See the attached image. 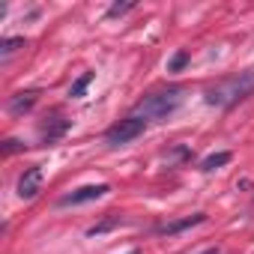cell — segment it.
Segmentation results:
<instances>
[{"instance_id": "7c38bea8", "label": "cell", "mask_w": 254, "mask_h": 254, "mask_svg": "<svg viewBox=\"0 0 254 254\" xmlns=\"http://www.w3.org/2000/svg\"><path fill=\"white\" fill-rule=\"evenodd\" d=\"M93 78H96V72H84V75H81V78H78V81L72 84L69 96H72V99H81V96H84V90L90 87V81H93Z\"/></svg>"}, {"instance_id": "5bb4252c", "label": "cell", "mask_w": 254, "mask_h": 254, "mask_svg": "<svg viewBox=\"0 0 254 254\" xmlns=\"http://www.w3.org/2000/svg\"><path fill=\"white\" fill-rule=\"evenodd\" d=\"M186 63H189V51H180V54H174V60H171L168 72H180V69H183Z\"/></svg>"}, {"instance_id": "4fadbf2b", "label": "cell", "mask_w": 254, "mask_h": 254, "mask_svg": "<svg viewBox=\"0 0 254 254\" xmlns=\"http://www.w3.org/2000/svg\"><path fill=\"white\" fill-rule=\"evenodd\" d=\"M132 9H135V3H114L108 9V18H123L126 12H132Z\"/></svg>"}, {"instance_id": "6da1fadb", "label": "cell", "mask_w": 254, "mask_h": 254, "mask_svg": "<svg viewBox=\"0 0 254 254\" xmlns=\"http://www.w3.org/2000/svg\"><path fill=\"white\" fill-rule=\"evenodd\" d=\"M251 93H254V72H239V75L215 81L206 90V102L215 108H233L236 102H242Z\"/></svg>"}, {"instance_id": "277c9868", "label": "cell", "mask_w": 254, "mask_h": 254, "mask_svg": "<svg viewBox=\"0 0 254 254\" xmlns=\"http://www.w3.org/2000/svg\"><path fill=\"white\" fill-rule=\"evenodd\" d=\"M111 191V186L108 183H96V186H81V189H75V191H69V194H63L57 203L60 206H81V203H90V200H99V197H105Z\"/></svg>"}, {"instance_id": "9a60e30c", "label": "cell", "mask_w": 254, "mask_h": 254, "mask_svg": "<svg viewBox=\"0 0 254 254\" xmlns=\"http://www.w3.org/2000/svg\"><path fill=\"white\" fill-rule=\"evenodd\" d=\"M24 150V144L21 141H15V138H9L6 144H3V156H12V153H21Z\"/></svg>"}, {"instance_id": "7a4b0ae2", "label": "cell", "mask_w": 254, "mask_h": 254, "mask_svg": "<svg viewBox=\"0 0 254 254\" xmlns=\"http://www.w3.org/2000/svg\"><path fill=\"white\" fill-rule=\"evenodd\" d=\"M180 105H183V90H180V87H171V90H159V93L144 96V99L135 105V114L144 117V120L162 123V120H168L171 114H177Z\"/></svg>"}, {"instance_id": "52a82bcc", "label": "cell", "mask_w": 254, "mask_h": 254, "mask_svg": "<svg viewBox=\"0 0 254 254\" xmlns=\"http://www.w3.org/2000/svg\"><path fill=\"white\" fill-rule=\"evenodd\" d=\"M200 221H206V215H203V212H194V215H186V218H180V221L159 224L156 233H162V236H174V233H180V230H186V227H194V224H200Z\"/></svg>"}, {"instance_id": "30bf717a", "label": "cell", "mask_w": 254, "mask_h": 254, "mask_svg": "<svg viewBox=\"0 0 254 254\" xmlns=\"http://www.w3.org/2000/svg\"><path fill=\"white\" fill-rule=\"evenodd\" d=\"M230 159H233V156H230L227 150H221V153H212V156H206V159L200 162V171H206V174H209V171H218V168H224Z\"/></svg>"}, {"instance_id": "ba28073f", "label": "cell", "mask_w": 254, "mask_h": 254, "mask_svg": "<svg viewBox=\"0 0 254 254\" xmlns=\"http://www.w3.org/2000/svg\"><path fill=\"white\" fill-rule=\"evenodd\" d=\"M66 132H69V120H63V117H51V120L42 126V141H45V144H54V141H60Z\"/></svg>"}, {"instance_id": "8992f818", "label": "cell", "mask_w": 254, "mask_h": 254, "mask_svg": "<svg viewBox=\"0 0 254 254\" xmlns=\"http://www.w3.org/2000/svg\"><path fill=\"white\" fill-rule=\"evenodd\" d=\"M36 102H39V93H36V90H24V93H15V96L9 99V105H6V108H9V114H12V117H24L27 111H33V105H36Z\"/></svg>"}, {"instance_id": "8fae6325", "label": "cell", "mask_w": 254, "mask_h": 254, "mask_svg": "<svg viewBox=\"0 0 254 254\" xmlns=\"http://www.w3.org/2000/svg\"><path fill=\"white\" fill-rule=\"evenodd\" d=\"M24 48V36H9V39H3L0 42V60H9L12 54H18Z\"/></svg>"}, {"instance_id": "5b68a950", "label": "cell", "mask_w": 254, "mask_h": 254, "mask_svg": "<svg viewBox=\"0 0 254 254\" xmlns=\"http://www.w3.org/2000/svg\"><path fill=\"white\" fill-rule=\"evenodd\" d=\"M42 180H45V174H42L39 165L27 168V171L21 174V180H18V197H21V200H33V197L42 191Z\"/></svg>"}, {"instance_id": "3957f363", "label": "cell", "mask_w": 254, "mask_h": 254, "mask_svg": "<svg viewBox=\"0 0 254 254\" xmlns=\"http://www.w3.org/2000/svg\"><path fill=\"white\" fill-rule=\"evenodd\" d=\"M147 132V120L138 117V114H129V117H123L120 123H114L111 129L105 132V144L108 147H126V144H132L135 138H141Z\"/></svg>"}, {"instance_id": "9c48e42d", "label": "cell", "mask_w": 254, "mask_h": 254, "mask_svg": "<svg viewBox=\"0 0 254 254\" xmlns=\"http://www.w3.org/2000/svg\"><path fill=\"white\" fill-rule=\"evenodd\" d=\"M120 224H123V218H120L117 212H105V218L96 221L87 233H90V236H99V233H108V230H114V227H120Z\"/></svg>"}, {"instance_id": "e0dca14e", "label": "cell", "mask_w": 254, "mask_h": 254, "mask_svg": "<svg viewBox=\"0 0 254 254\" xmlns=\"http://www.w3.org/2000/svg\"><path fill=\"white\" fill-rule=\"evenodd\" d=\"M129 254H141V251H129Z\"/></svg>"}, {"instance_id": "2e32d148", "label": "cell", "mask_w": 254, "mask_h": 254, "mask_svg": "<svg viewBox=\"0 0 254 254\" xmlns=\"http://www.w3.org/2000/svg\"><path fill=\"white\" fill-rule=\"evenodd\" d=\"M203 254H218V248H206V251H203Z\"/></svg>"}]
</instances>
